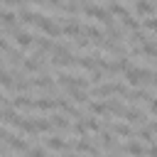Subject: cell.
I'll list each match as a JSON object with an SVG mask.
<instances>
[{
  "label": "cell",
  "mask_w": 157,
  "mask_h": 157,
  "mask_svg": "<svg viewBox=\"0 0 157 157\" xmlns=\"http://www.w3.org/2000/svg\"><path fill=\"white\" fill-rule=\"evenodd\" d=\"M125 78H128V83L130 86H140V83H145V81H152L155 78V74L150 71V69H128L125 71Z\"/></svg>",
  "instance_id": "cell-1"
},
{
  "label": "cell",
  "mask_w": 157,
  "mask_h": 157,
  "mask_svg": "<svg viewBox=\"0 0 157 157\" xmlns=\"http://www.w3.org/2000/svg\"><path fill=\"white\" fill-rule=\"evenodd\" d=\"M83 12L88 15V17H93V20H98V22H103V25H110L113 22V12L110 10H103V7H98V5H86L83 7Z\"/></svg>",
  "instance_id": "cell-2"
},
{
  "label": "cell",
  "mask_w": 157,
  "mask_h": 157,
  "mask_svg": "<svg viewBox=\"0 0 157 157\" xmlns=\"http://www.w3.org/2000/svg\"><path fill=\"white\" fill-rule=\"evenodd\" d=\"M52 64H54V66H71V64H74V56L69 54V49H66V47H54Z\"/></svg>",
  "instance_id": "cell-3"
},
{
  "label": "cell",
  "mask_w": 157,
  "mask_h": 157,
  "mask_svg": "<svg viewBox=\"0 0 157 157\" xmlns=\"http://www.w3.org/2000/svg\"><path fill=\"white\" fill-rule=\"evenodd\" d=\"M39 27L44 29V34H47V37H59V34L64 32V29H61V27H59V25H56V22H54L52 17H42Z\"/></svg>",
  "instance_id": "cell-4"
},
{
  "label": "cell",
  "mask_w": 157,
  "mask_h": 157,
  "mask_svg": "<svg viewBox=\"0 0 157 157\" xmlns=\"http://www.w3.org/2000/svg\"><path fill=\"white\" fill-rule=\"evenodd\" d=\"M15 44L20 47V49H29L32 47V42H34V37L29 34V32H25V29H15Z\"/></svg>",
  "instance_id": "cell-5"
},
{
  "label": "cell",
  "mask_w": 157,
  "mask_h": 157,
  "mask_svg": "<svg viewBox=\"0 0 157 157\" xmlns=\"http://www.w3.org/2000/svg\"><path fill=\"white\" fill-rule=\"evenodd\" d=\"M64 34H69V37H81V34H83V27H81L74 17H69V22L64 25Z\"/></svg>",
  "instance_id": "cell-6"
},
{
  "label": "cell",
  "mask_w": 157,
  "mask_h": 157,
  "mask_svg": "<svg viewBox=\"0 0 157 157\" xmlns=\"http://www.w3.org/2000/svg\"><path fill=\"white\" fill-rule=\"evenodd\" d=\"M20 20V15H15V12H10L7 7L2 10V25H5V32H10L12 27H15V22Z\"/></svg>",
  "instance_id": "cell-7"
},
{
  "label": "cell",
  "mask_w": 157,
  "mask_h": 157,
  "mask_svg": "<svg viewBox=\"0 0 157 157\" xmlns=\"http://www.w3.org/2000/svg\"><path fill=\"white\" fill-rule=\"evenodd\" d=\"M155 7H157V5H152L150 0H135V12H137V15H152Z\"/></svg>",
  "instance_id": "cell-8"
},
{
  "label": "cell",
  "mask_w": 157,
  "mask_h": 157,
  "mask_svg": "<svg viewBox=\"0 0 157 157\" xmlns=\"http://www.w3.org/2000/svg\"><path fill=\"white\" fill-rule=\"evenodd\" d=\"M83 34H86V37H91V39H96L98 44L105 39V34H103L98 27H93V25H86V27H83Z\"/></svg>",
  "instance_id": "cell-9"
},
{
  "label": "cell",
  "mask_w": 157,
  "mask_h": 157,
  "mask_svg": "<svg viewBox=\"0 0 157 157\" xmlns=\"http://www.w3.org/2000/svg\"><path fill=\"white\" fill-rule=\"evenodd\" d=\"M110 130H113L115 135H123V137H130V135H132L130 125H125V123H113V125H110Z\"/></svg>",
  "instance_id": "cell-10"
},
{
  "label": "cell",
  "mask_w": 157,
  "mask_h": 157,
  "mask_svg": "<svg viewBox=\"0 0 157 157\" xmlns=\"http://www.w3.org/2000/svg\"><path fill=\"white\" fill-rule=\"evenodd\" d=\"M140 52H142V54H147V56H157V42L145 39V42H142V47H140Z\"/></svg>",
  "instance_id": "cell-11"
},
{
  "label": "cell",
  "mask_w": 157,
  "mask_h": 157,
  "mask_svg": "<svg viewBox=\"0 0 157 157\" xmlns=\"http://www.w3.org/2000/svg\"><path fill=\"white\" fill-rule=\"evenodd\" d=\"M88 110H91L93 115H108V113H110L105 103H88Z\"/></svg>",
  "instance_id": "cell-12"
},
{
  "label": "cell",
  "mask_w": 157,
  "mask_h": 157,
  "mask_svg": "<svg viewBox=\"0 0 157 157\" xmlns=\"http://www.w3.org/2000/svg\"><path fill=\"white\" fill-rule=\"evenodd\" d=\"M47 147H49V150H69V145H66L64 140H59V137H49V140H47Z\"/></svg>",
  "instance_id": "cell-13"
},
{
  "label": "cell",
  "mask_w": 157,
  "mask_h": 157,
  "mask_svg": "<svg viewBox=\"0 0 157 157\" xmlns=\"http://www.w3.org/2000/svg\"><path fill=\"white\" fill-rule=\"evenodd\" d=\"M105 105H108V110H110V113H118V115H125V108H123V103H118L115 98H110V101H108Z\"/></svg>",
  "instance_id": "cell-14"
},
{
  "label": "cell",
  "mask_w": 157,
  "mask_h": 157,
  "mask_svg": "<svg viewBox=\"0 0 157 157\" xmlns=\"http://www.w3.org/2000/svg\"><path fill=\"white\" fill-rule=\"evenodd\" d=\"M125 120H128V123H142L145 115H142L140 110H125Z\"/></svg>",
  "instance_id": "cell-15"
},
{
  "label": "cell",
  "mask_w": 157,
  "mask_h": 157,
  "mask_svg": "<svg viewBox=\"0 0 157 157\" xmlns=\"http://www.w3.org/2000/svg\"><path fill=\"white\" fill-rule=\"evenodd\" d=\"M108 10H110L113 15H118L120 20H123V17H128V10H125V7L120 5V2H110V7H108Z\"/></svg>",
  "instance_id": "cell-16"
},
{
  "label": "cell",
  "mask_w": 157,
  "mask_h": 157,
  "mask_svg": "<svg viewBox=\"0 0 157 157\" xmlns=\"http://www.w3.org/2000/svg\"><path fill=\"white\" fill-rule=\"evenodd\" d=\"M69 93H71V98H74L76 103H86V101H88V96H86L81 88H74V91H69Z\"/></svg>",
  "instance_id": "cell-17"
},
{
  "label": "cell",
  "mask_w": 157,
  "mask_h": 157,
  "mask_svg": "<svg viewBox=\"0 0 157 157\" xmlns=\"http://www.w3.org/2000/svg\"><path fill=\"white\" fill-rule=\"evenodd\" d=\"M125 152H130V155H140V152H145V147H142L140 142H128V145H125Z\"/></svg>",
  "instance_id": "cell-18"
},
{
  "label": "cell",
  "mask_w": 157,
  "mask_h": 157,
  "mask_svg": "<svg viewBox=\"0 0 157 157\" xmlns=\"http://www.w3.org/2000/svg\"><path fill=\"white\" fill-rule=\"evenodd\" d=\"M74 150H76V152H98V150H96L93 145H88V142H76Z\"/></svg>",
  "instance_id": "cell-19"
},
{
  "label": "cell",
  "mask_w": 157,
  "mask_h": 157,
  "mask_svg": "<svg viewBox=\"0 0 157 157\" xmlns=\"http://www.w3.org/2000/svg\"><path fill=\"white\" fill-rule=\"evenodd\" d=\"M0 81H2V88H12V86H15V83H12V76H10V71H7V69L2 71Z\"/></svg>",
  "instance_id": "cell-20"
},
{
  "label": "cell",
  "mask_w": 157,
  "mask_h": 157,
  "mask_svg": "<svg viewBox=\"0 0 157 157\" xmlns=\"http://www.w3.org/2000/svg\"><path fill=\"white\" fill-rule=\"evenodd\" d=\"M52 125L64 130V128H69V120H66V118H59V115H52Z\"/></svg>",
  "instance_id": "cell-21"
},
{
  "label": "cell",
  "mask_w": 157,
  "mask_h": 157,
  "mask_svg": "<svg viewBox=\"0 0 157 157\" xmlns=\"http://www.w3.org/2000/svg\"><path fill=\"white\" fill-rule=\"evenodd\" d=\"M123 25H125L128 29H137V20H135V17H130V15H128V17H123Z\"/></svg>",
  "instance_id": "cell-22"
},
{
  "label": "cell",
  "mask_w": 157,
  "mask_h": 157,
  "mask_svg": "<svg viewBox=\"0 0 157 157\" xmlns=\"http://www.w3.org/2000/svg\"><path fill=\"white\" fill-rule=\"evenodd\" d=\"M49 49H54V44L44 37V39H39V52H49Z\"/></svg>",
  "instance_id": "cell-23"
},
{
  "label": "cell",
  "mask_w": 157,
  "mask_h": 157,
  "mask_svg": "<svg viewBox=\"0 0 157 157\" xmlns=\"http://www.w3.org/2000/svg\"><path fill=\"white\" fill-rule=\"evenodd\" d=\"M86 128H88V130H101L103 125H101L96 118H88V120H86Z\"/></svg>",
  "instance_id": "cell-24"
},
{
  "label": "cell",
  "mask_w": 157,
  "mask_h": 157,
  "mask_svg": "<svg viewBox=\"0 0 157 157\" xmlns=\"http://www.w3.org/2000/svg\"><path fill=\"white\" fill-rule=\"evenodd\" d=\"M152 135H155V132H152L150 128H147V130H140V137H142V140H147V142H152V140H155Z\"/></svg>",
  "instance_id": "cell-25"
},
{
  "label": "cell",
  "mask_w": 157,
  "mask_h": 157,
  "mask_svg": "<svg viewBox=\"0 0 157 157\" xmlns=\"http://www.w3.org/2000/svg\"><path fill=\"white\" fill-rule=\"evenodd\" d=\"M145 27H147V29H157V17H150V20H145Z\"/></svg>",
  "instance_id": "cell-26"
},
{
  "label": "cell",
  "mask_w": 157,
  "mask_h": 157,
  "mask_svg": "<svg viewBox=\"0 0 157 157\" xmlns=\"http://www.w3.org/2000/svg\"><path fill=\"white\" fill-rule=\"evenodd\" d=\"M150 113L157 115V101H150Z\"/></svg>",
  "instance_id": "cell-27"
},
{
  "label": "cell",
  "mask_w": 157,
  "mask_h": 157,
  "mask_svg": "<svg viewBox=\"0 0 157 157\" xmlns=\"http://www.w3.org/2000/svg\"><path fill=\"white\" fill-rule=\"evenodd\" d=\"M150 130H152V132L157 135V120H155V123H150Z\"/></svg>",
  "instance_id": "cell-28"
},
{
  "label": "cell",
  "mask_w": 157,
  "mask_h": 157,
  "mask_svg": "<svg viewBox=\"0 0 157 157\" xmlns=\"http://www.w3.org/2000/svg\"><path fill=\"white\" fill-rule=\"evenodd\" d=\"M155 5H157V0H155Z\"/></svg>",
  "instance_id": "cell-29"
}]
</instances>
